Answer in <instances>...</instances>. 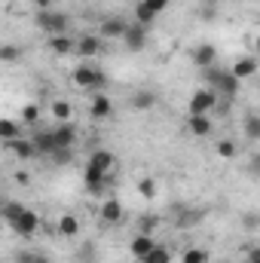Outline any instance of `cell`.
<instances>
[{
  "mask_svg": "<svg viewBox=\"0 0 260 263\" xmlns=\"http://www.w3.org/2000/svg\"><path fill=\"white\" fill-rule=\"evenodd\" d=\"M15 263H52L46 254H40V251H18L15 254Z\"/></svg>",
  "mask_w": 260,
  "mask_h": 263,
  "instance_id": "33",
  "label": "cell"
},
{
  "mask_svg": "<svg viewBox=\"0 0 260 263\" xmlns=\"http://www.w3.org/2000/svg\"><path fill=\"white\" fill-rule=\"evenodd\" d=\"M89 114H92V120H107V117L114 114V101H110V95L95 92V95H92V107H89Z\"/></svg>",
  "mask_w": 260,
  "mask_h": 263,
  "instance_id": "19",
  "label": "cell"
},
{
  "mask_svg": "<svg viewBox=\"0 0 260 263\" xmlns=\"http://www.w3.org/2000/svg\"><path fill=\"white\" fill-rule=\"evenodd\" d=\"M86 165H95V168L114 175V168H117V156H114L110 150H104V147H95V150L89 153V162H86Z\"/></svg>",
  "mask_w": 260,
  "mask_h": 263,
  "instance_id": "16",
  "label": "cell"
},
{
  "mask_svg": "<svg viewBox=\"0 0 260 263\" xmlns=\"http://www.w3.org/2000/svg\"><path fill=\"white\" fill-rule=\"evenodd\" d=\"M49 159H52L55 165H67V162L73 159V150H62V147H59V150H55V153H52Z\"/></svg>",
  "mask_w": 260,
  "mask_h": 263,
  "instance_id": "38",
  "label": "cell"
},
{
  "mask_svg": "<svg viewBox=\"0 0 260 263\" xmlns=\"http://www.w3.org/2000/svg\"><path fill=\"white\" fill-rule=\"evenodd\" d=\"M55 233H59L62 239H77V236H80V217H77V214H62V217L55 220Z\"/></svg>",
  "mask_w": 260,
  "mask_h": 263,
  "instance_id": "21",
  "label": "cell"
},
{
  "mask_svg": "<svg viewBox=\"0 0 260 263\" xmlns=\"http://www.w3.org/2000/svg\"><path fill=\"white\" fill-rule=\"evenodd\" d=\"M242 132H245V138L260 141V114H248V117L242 120Z\"/></svg>",
  "mask_w": 260,
  "mask_h": 263,
  "instance_id": "26",
  "label": "cell"
},
{
  "mask_svg": "<svg viewBox=\"0 0 260 263\" xmlns=\"http://www.w3.org/2000/svg\"><path fill=\"white\" fill-rule=\"evenodd\" d=\"M175 211H178L175 223H178L181 230H184V227H193V223H199V220H202V211H196V208H187V205H178Z\"/></svg>",
  "mask_w": 260,
  "mask_h": 263,
  "instance_id": "23",
  "label": "cell"
},
{
  "mask_svg": "<svg viewBox=\"0 0 260 263\" xmlns=\"http://www.w3.org/2000/svg\"><path fill=\"white\" fill-rule=\"evenodd\" d=\"M248 175H251V178H260V150L248 156Z\"/></svg>",
  "mask_w": 260,
  "mask_h": 263,
  "instance_id": "39",
  "label": "cell"
},
{
  "mask_svg": "<svg viewBox=\"0 0 260 263\" xmlns=\"http://www.w3.org/2000/svg\"><path fill=\"white\" fill-rule=\"evenodd\" d=\"M22 211H25V205H22V202H6V205H3V220H6V223H12Z\"/></svg>",
  "mask_w": 260,
  "mask_h": 263,
  "instance_id": "35",
  "label": "cell"
},
{
  "mask_svg": "<svg viewBox=\"0 0 260 263\" xmlns=\"http://www.w3.org/2000/svg\"><path fill=\"white\" fill-rule=\"evenodd\" d=\"M208 260H211V254L205 248H187L181 254V263H208Z\"/></svg>",
  "mask_w": 260,
  "mask_h": 263,
  "instance_id": "29",
  "label": "cell"
},
{
  "mask_svg": "<svg viewBox=\"0 0 260 263\" xmlns=\"http://www.w3.org/2000/svg\"><path fill=\"white\" fill-rule=\"evenodd\" d=\"M153 248H156L153 236H144V233H135V239L129 242V251H132V257H135L138 263L144 260V257H147V254H150Z\"/></svg>",
  "mask_w": 260,
  "mask_h": 263,
  "instance_id": "18",
  "label": "cell"
},
{
  "mask_svg": "<svg viewBox=\"0 0 260 263\" xmlns=\"http://www.w3.org/2000/svg\"><path fill=\"white\" fill-rule=\"evenodd\" d=\"M22 59V49L15 46V43H3L0 46V62L3 65H12V62H18Z\"/></svg>",
  "mask_w": 260,
  "mask_h": 263,
  "instance_id": "31",
  "label": "cell"
},
{
  "mask_svg": "<svg viewBox=\"0 0 260 263\" xmlns=\"http://www.w3.org/2000/svg\"><path fill=\"white\" fill-rule=\"evenodd\" d=\"M98 217H101V223H107V227L123 223V202H120V199H104L101 208H98Z\"/></svg>",
  "mask_w": 260,
  "mask_h": 263,
  "instance_id": "12",
  "label": "cell"
},
{
  "mask_svg": "<svg viewBox=\"0 0 260 263\" xmlns=\"http://www.w3.org/2000/svg\"><path fill=\"white\" fill-rule=\"evenodd\" d=\"M242 227L245 230H260V211H245L242 214Z\"/></svg>",
  "mask_w": 260,
  "mask_h": 263,
  "instance_id": "37",
  "label": "cell"
},
{
  "mask_svg": "<svg viewBox=\"0 0 260 263\" xmlns=\"http://www.w3.org/2000/svg\"><path fill=\"white\" fill-rule=\"evenodd\" d=\"M156 227H159V217H156V214H141V217L135 220V230L144 233V236H153Z\"/></svg>",
  "mask_w": 260,
  "mask_h": 263,
  "instance_id": "25",
  "label": "cell"
},
{
  "mask_svg": "<svg viewBox=\"0 0 260 263\" xmlns=\"http://www.w3.org/2000/svg\"><path fill=\"white\" fill-rule=\"evenodd\" d=\"M6 150H12V153H15V159H22V162H31V159H37V156H40L31 138H15V141H6Z\"/></svg>",
  "mask_w": 260,
  "mask_h": 263,
  "instance_id": "13",
  "label": "cell"
},
{
  "mask_svg": "<svg viewBox=\"0 0 260 263\" xmlns=\"http://www.w3.org/2000/svg\"><path fill=\"white\" fill-rule=\"evenodd\" d=\"M46 49H49L52 55H73V52H77V37H70V34H55V37L46 40Z\"/></svg>",
  "mask_w": 260,
  "mask_h": 263,
  "instance_id": "14",
  "label": "cell"
},
{
  "mask_svg": "<svg viewBox=\"0 0 260 263\" xmlns=\"http://www.w3.org/2000/svg\"><path fill=\"white\" fill-rule=\"evenodd\" d=\"M34 25H37L43 34H49V37L70 31V18H67L65 12H59V9H37V12H34Z\"/></svg>",
  "mask_w": 260,
  "mask_h": 263,
  "instance_id": "3",
  "label": "cell"
},
{
  "mask_svg": "<svg viewBox=\"0 0 260 263\" xmlns=\"http://www.w3.org/2000/svg\"><path fill=\"white\" fill-rule=\"evenodd\" d=\"M49 117H52L55 123H73V104L65 101V98L49 101Z\"/></svg>",
  "mask_w": 260,
  "mask_h": 263,
  "instance_id": "22",
  "label": "cell"
},
{
  "mask_svg": "<svg viewBox=\"0 0 260 263\" xmlns=\"http://www.w3.org/2000/svg\"><path fill=\"white\" fill-rule=\"evenodd\" d=\"M202 73H205V80L211 83V89H214L220 98H227V101H233V98L239 95V89H242V80H239L233 70H227V67H220V65L208 67V70H202Z\"/></svg>",
  "mask_w": 260,
  "mask_h": 263,
  "instance_id": "1",
  "label": "cell"
},
{
  "mask_svg": "<svg viewBox=\"0 0 260 263\" xmlns=\"http://www.w3.org/2000/svg\"><path fill=\"white\" fill-rule=\"evenodd\" d=\"M214 150H217V156H220V159H236V144H233V141H227V138H224V141H217V147H214Z\"/></svg>",
  "mask_w": 260,
  "mask_h": 263,
  "instance_id": "34",
  "label": "cell"
},
{
  "mask_svg": "<svg viewBox=\"0 0 260 263\" xmlns=\"http://www.w3.org/2000/svg\"><path fill=\"white\" fill-rule=\"evenodd\" d=\"M40 114H43V110H40V104H34V101H31V104H25V107H22V123H25V126H37V123H40Z\"/></svg>",
  "mask_w": 260,
  "mask_h": 263,
  "instance_id": "28",
  "label": "cell"
},
{
  "mask_svg": "<svg viewBox=\"0 0 260 263\" xmlns=\"http://www.w3.org/2000/svg\"><path fill=\"white\" fill-rule=\"evenodd\" d=\"M107 184H110V175H107V172H101V168H95V165H86V172H83V187H86L89 196H101V193L107 190Z\"/></svg>",
  "mask_w": 260,
  "mask_h": 263,
  "instance_id": "5",
  "label": "cell"
},
{
  "mask_svg": "<svg viewBox=\"0 0 260 263\" xmlns=\"http://www.w3.org/2000/svg\"><path fill=\"white\" fill-rule=\"evenodd\" d=\"M52 135H55V144H59L62 150H73L77 141H80V132H77L73 123H59V126H52Z\"/></svg>",
  "mask_w": 260,
  "mask_h": 263,
  "instance_id": "11",
  "label": "cell"
},
{
  "mask_svg": "<svg viewBox=\"0 0 260 263\" xmlns=\"http://www.w3.org/2000/svg\"><path fill=\"white\" fill-rule=\"evenodd\" d=\"M129 107L135 114H144V110H153L156 107V92H150V89H138V92H132L129 98Z\"/></svg>",
  "mask_w": 260,
  "mask_h": 263,
  "instance_id": "17",
  "label": "cell"
},
{
  "mask_svg": "<svg viewBox=\"0 0 260 263\" xmlns=\"http://www.w3.org/2000/svg\"><path fill=\"white\" fill-rule=\"evenodd\" d=\"M52 3H55V0H34L37 9H52Z\"/></svg>",
  "mask_w": 260,
  "mask_h": 263,
  "instance_id": "42",
  "label": "cell"
},
{
  "mask_svg": "<svg viewBox=\"0 0 260 263\" xmlns=\"http://www.w3.org/2000/svg\"><path fill=\"white\" fill-rule=\"evenodd\" d=\"M15 184H31V175L28 172H15Z\"/></svg>",
  "mask_w": 260,
  "mask_h": 263,
  "instance_id": "40",
  "label": "cell"
},
{
  "mask_svg": "<svg viewBox=\"0 0 260 263\" xmlns=\"http://www.w3.org/2000/svg\"><path fill=\"white\" fill-rule=\"evenodd\" d=\"M242 263H257V260H248V257H245V260H242Z\"/></svg>",
  "mask_w": 260,
  "mask_h": 263,
  "instance_id": "44",
  "label": "cell"
},
{
  "mask_svg": "<svg viewBox=\"0 0 260 263\" xmlns=\"http://www.w3.org/2000/svg\"><path fill=\"white\" fill-rule=\"evenodd\" d=\"M31 141H34V147H37V153H40V156H52V153L59 150V144H55V135H52V129L31 132Z\"/></svg>",
  "mask_w": 260,
  "mask_h": 263,
  "instance_id": "15",
  "label": "cell"
},
{
  "mask_svg": "<svg viewBox=\"0 0 260 263\" xmlns=\"http://www.w3.org/2000/svg\"><path fill=\"white\" fill-rule=\"evenodd\" d=\"M132 22H126L123 15H107L101 25H98V37L107 43V40H123L126 37V31H129Z\"/></svg>",
  "mask_w": 260,
  "mask_h": 263,
  "instance_id": "7",
  "label": "cell"
},
{
  "mask_svg": "<svg viewBox=\"0 0 260 263\" xmlns=\"http://www.w3.org/2000/svg\"><path fill=\"white\" fill-rule=\"evenodd\" d=\"M147 12H153V15H162L165 9H169V0H138Z\"/></svg>",
  "mask_w": 260,
  "mask_h": 263,
  "instance_id": "36",
  "label": "cell"
},
{
  "mask_svg": "<svg viewBox=\"0 0 260 263\" xmlns=\"http://www.w3.org/2000/svg\"><path fill=\"white\" fill-rule=\"evenodd\" d=\"M254 52H257V55H260V34H257V37H254Z\"/></svg>",
  "mask_w": 260,
  "mask_h": 263,
  "instance_id": "43",
  "label": "cell"
},
{
  "mask_svg": "<svg viewBox=\"0 0 260 263\" xmlns=\"http://www.w3.org/2000/svg\"><path fill=\"white\" fill-rule=\"evenodd\" d=\"M141 263H172V251H169L165 245H156Z\"/></svg>",
  "mask_w": 260,
  "mask_h": 263,
  "instance_id": "30",
  "label": "cell"
},
{
  "mask_svg": "<svg viewBox=\"0 0 260 263\" xmlns=\"http://www.w3.org/2000/svg\"><path fill=\"white\" fill-rule=\"evenodd\" d=\"M138 196L147 199V202L156 199V181H153V178H141V181H138Z\"/></svg>",
  "mask_w": 260,
  "mask_h": 263,
  "instance_id": "32",
  "label": "cell"
},
{
  "mask_svg": "<svg viewBox=\"0 0 260 263\" xmlns=\"http://www.w3.org/2000/svg\"><path fill=\"white\" fill-rule=\"evenodd\" d=\"M245 257H248V260H257V263H260V248H248V251H245Z\"/></svg>",
  "mask_w": 260,
  "mask_h": 263,
  "instance_id": "41",
  "label": "cell"
},
{
  "mask_svg": "<svg viewBox=\"0 0 260 263\" xmlns=\"http://www.w3.org/2000/svg\"><path fill=\"white\" fill-rule=\"evenodd\" d=\"M101 52H104V40L98 37V31L77 37V52L73 55H80V59H98Z\"/></svg>",
  "mask_w": 260,
  "mask_h": 263,
  "instance_id": "8",
  "label": "cell"
},
{
  "mask_svg": "<svg viewBox=\"0 0 260 263\" xmlns=\"http://www.w3.org/2000/svg\"><path fill=\"white\" fill-rule=\"evenodd\" d=\"M70 83H73L77 89L95 95V92H104V86H107V73L98 70V67H92V65H77L73 67V73H70Z\"/></svg>",
  "mask_w": 260,
  "mask_h": 263,
  "instance_id": "2",
  "label": "cell"
},
{
  "mask_svg": "<svg viewBox=\"0 0 260 263\" xmlns=\"http://www.w3.org/2000/svg\"><path fill=\"white\" fill-rule=\"evenodd\" d=\"M190 59H193V65H196V67L208 70V67L217 65V46H214V43H199V46H193Z\"/></svg>",
  "mask_w": 260,
  "mask_h": 263,
  "instance_id": "9",
  "label": "cell"
},
{
  "mask_svg": "<svg viewBox=\"0 0 260 263\" xmlns=\"http://www.w3.org/2000/svg\"><path fill=\"white\" fill-rule=\"evenodd\" d=\"M123 43H126L129 52H141V49H147V28H144L141 22H132L129 31H126V37H123Z\"/></svg>",
  "mask_w": 260,
  "mask_h": 263,
  "instance_id": "10",
  "label": "cell"
},
{
  "mask_svg": "<svg viewBox=\"0 0 260 263\" xmlns=\"http://www.w3.org/2000/svg\"><path fill=\"white\" fill-rule=\"evenodd\" d=\"M230 70H233V73L245 83V80L257 77V59H254V55H242V59H236V62H233V67H230Z\"/></svg>",
  "mask_w": 260,
  "mask_h": 263,
  "instance_id": "20",
  "label": "cell"
},
{
  "mask_svg": "<svg viewBox=\"0 0 260 263\" xmlns=\"http://www.w3.org/2000/svg\"><path fill=\"white\" fill-rule=\"evenodd\" d=\"M187 132L196 135V138H205V135H211V120L208 117H190L187 120Z\"/></svg>",
  "mask_w": 260,
  "mask_h": 263,
  "instance_id": "24",
  "label": "cell"
},
{
  "mask_svg": "<svg viewBox=\"0 0 260 263\" xmlns=\"http://www.w3.org/2000/svg\"><path fill=\"white\" fill-rule=\"evenodd\" d=\"M9 230H12L15 236L31 239V236H37V230H40V214H37V211H31V208H25V211L9 223Z\"/></svg>",
  "mask_w": 260,
  "mask_h": 263,
  "instance_id": "6",
  "label": "cell"
},
{
  "mask_svg": "<svg viewBox=\"0 0 260 263\" xmlns=\"http://www.w3.org/2000/svg\"><path fill=\"white\" fill-rule=\"evenodd\" d=\"M0 138L3 141H15V138H25V135H22L15 120H0Z\"/></svg>",
  "mask_w": 260,
  "mask_h": 263,
  "instance_id": "27",
  "label": "cell"
},
{
  "mask_svg": "<svg viewBox=\"0 0 260 263\" xmlns=\"http://www.w3.org/2000/svg\"><path fill=\"white\" fill-rule=\"evenodd\" d=\"M217 104H220V95L211 86H205V89H196L190 95L187 110H190V117H208L211 110H217Z\"/></svg>",
  "mask_w": 260,
  "mask_h": 263,
  "instance_id": "4",
  "label": "cell"
}]
</instances>
